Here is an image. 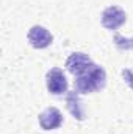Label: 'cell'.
<instances>
[{
	"label": "cell",
	"instance_id": "1",
	"mask_svg": "<svg viewBox=\"0 0 133 134\" xmlns=\"http://www.w3.org/2000/svg\"><path fill=\"white\" fill-rule=\"evenodd\" d=\"M106 84V73L103 67L97 64H91L85 72L75 76L74 86L78 94H94L100 89H103Z\"/></svg>",
	"mask_w": 133,
	"mask_h": 134
},
{
	"label": "cell",
	"instance_id": "2",
	"mask_svg": "<svg viewBox=\"0 0 133 134\" xmlns=\"http://www.w3.org/2000/svg\"><path fill=\"white\" fill-rule=\"evenodd\" d=\"M45 84H47V91L52 95L67 94V78L60 67H53L47 72Z\"/></svg>",
	"mask_w": 133,
	"mask_h": 134
},
{
	"label": "cell",
	"instance_id": "3",
	"mask_svg": "<svg viewBox=\"0 0 133 134\" xmlns=\"http://www.w3.org/2000/svg\"><path fill=\"white\" fill-rule=\"evenodd\" d=\"M127 20V14L121 6H108L102 13V25L106 30H117L121 28Z\"/></svg>",
	"mask_w": 133,
	"mask_h": 134
},
{
	"label": "cell",
	"instance_id": "4",
	"mask_svg": "<svg viewBox=\"0 0 133 134\" xmlns=\"http://www.w3.org/2000/svg\"><path fill=\"white\" fill-rule=\"evenodd\" d=\"M27 39L30 42V45L33 48H38V50H42V48H47L52 42H53V36L52 33L44 28L42 25H33L28 33H27Z\"/></svg>",
	"mask_w": 133,
	"mask_h": 134
},
{
	"label": "cell",
	"instance_id": "5",
	"mask_svg": "<svg viewBox=\"0 0 133 134\" xmlns=\"http://www.w3.org/2000/svg\"><path fill=\"white\" fill-rule=\"evenodd\" d=\"M93 64V59L86 55V53H81V52H75V53H70L69 58L66 59V69L67 72L74 76L80 75L81 72H85L88 67Z\"/></svg>",
	"mask_w": 133,
	"mask_h": 134
},
{
	"label": "cell",
	"instance_id": "6",
	"mask_svg": "<svg viewBox=\"0 0 133 134\" xmlns=\"http://www.w3.org/2000/svg\"><path fill=\"white\" fill-rule=\"evenodd\" d=\"M63 125V114L57 108H47L39 114V126L44 131L57 130Z\"/></svg>",
	"mask_w": 133,
	"mask_h": 134
},
{
	"label": "cell",
	"instance_id": "7",
	"mask_svg": "<svg viewBox=\"0 0 133 134\" xmlns=\"http://www.w3.org/2000/svg\"><path fill=\"white\" fill-rule=\"evenodd\" d=\"M66 104L69 112L72 114V117L78 122L85 120L86 119V111H85V106L80 100V94L77 91H72V92H67L66 95Z\"/></svg>",
	"mask_w": 133,
	"mask_h": 134
},
{
	"label": "cell",
	"instance_id": "8",
	"mask_svg": "<svg viewBox=\"0 0 133 134\" xmlns=\"http://www.w3.org/2000/svg\"><path fill=\"white\" fill-rule=\"evenodd\" d=\"M114 45L119 48V50H133V37H124L121 34H116L114 36Z\"/></svg>",
	"mask_w": 133,
	"mask_h": 134
},
{
	"label": "cell",
	"instance_id": "9",
	"mask_svg": "<svg viewBox=\"0 0 133 134\" xmlns=\"http://www.w3.org/2000/svg\"><path fill=\"white\" fill-rule=\"evenodd\" d=\"M122 78H124V81L130 86V89L133 91V70L130 69H122Z\"/></svg>",
	"mask_w": 133,
	"mask_h": 134
}]
</instances>
